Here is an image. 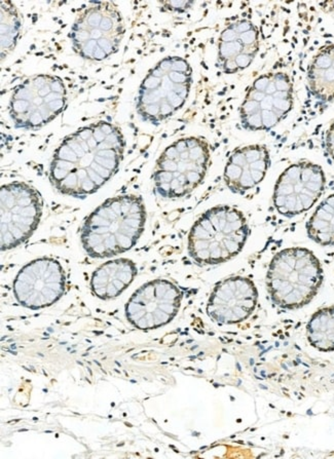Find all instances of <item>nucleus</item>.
Here are the masks:
<instances>
[{
	"mask_svg": "<svg viewBox=\"0 0 334 459\" xmlns=\"http://www.w3.org/2000/svg\"><path fill=\"white\" fill-rule=\"evenodd\" d=\"M308 85L313 97L323 103L334 101V43L321 48L308 71Z\"/></svg>",
	"mask_w": 334,
	"mask_h": 459,
	"instance_id": "nucleus-14",
	"label": "nucleus"
},
{
	"mask_svg": "<svg viewBox=\"0 0 334 459\" xmlns=\"http://www.w3.org/2000/svg\"><path fill=\"white\" fill-rule=\"evenodd\" d=\"M248 235L249 226L241 211L229 206L212 208L191 227L188 254L197 264H220L243 250Z\"/></svg>",
	"mask_w": 334,
	"mask_h": 459,
	"instance_id": "nucleus-3",
	"label": "nucleus"
},
{
	"mask_svg": "<svg viewBox=\"0 0 334 459\" xmlns=\"http://www.w3.org/2000/svg\"><path fill=\"white\" fill-rule=\"evenodd\" d=\"M14 40L16 39L9 35H1V49H10L14 43Z\"/></svg>",
	"mask_w": 334,
	"mask_h": 459,
	"instance_id": "nucleus-27",
	"label": "nucleus"
},
{
	"mask_svg": "<svg viewBox=\"0 0 334 459\" xmlns=\"http://www.w3.org/2000/svg\"><path fill=\"white\" fill-rule=\"evenodd\" d=\"M182 301L180 289L170 281L155 280L140 287L126 305L129 322L139 330L161 328L177 315Z\"/></svg>",
	"mask_w": 334,
	"mask_h": 459,
	"instance_id": "nucleus-8",
	"label": "nucleus"
},
{
	"mask_svg": "<svg viewBox=\"0 0 334 459\" xmlns=\"http://www.w3.org/2000/svg\"><path fill=\"white\" fill-rule=\"evenodd\" d=\"M34 85L39 89L45 85H48V81L47 78H45V76H38V77H36L34 80Z\"/></svg>",
	"mask_w": 334,
	"mask_h": 459,
	"instance_id": "nucleus-30",
	"label": "nucleus"
},
{
	"mask_svg": "<svg viewBox=\"0 0 334 459\" xmlns=\"http://www.w3.org/2000/svg\"><path fill=\"white\" fill-rule=\"evenodd\" d=\"M98 47L101 48L107 55H110L113 50V45L108 38L102 37L100 40H98Z\"/></svg>",
	"mask_w": 334,
	"mask_h": 459,
	"instance_id": "nucleus-24",
	"label": "nucleus"
},
{
	"mask_svg": "<svg viewBox=\"0 0 334 459\" xmlns=\"http://www.w3.org/2000/svg\"><path fill=\"white\" fill-rule=\"evenodd\" d=\"M50 86L52 88V91H54V93H58V94H62L64 95L65 93V88H64V85L61 83L60 81H57V80H54L50 83Z\"/></svg>",
	"mask_w": 334,
	"mask_h": 459,
	"instance_id": "nucleus-28",
	"label": "nucleus"
},
{
	"mask_svg": "<svg viewBox=\"0 0 334 459\" xmlns=\"http://www.w3.org/2000/svg\"><path fill=\"white\" fill-rule=\"evenodd\" d=\"M269 164V153L263 145L254 144L237 149L225 165V184L235 193H245L264 179Z\"/></svg>",
	"mask_w": 334,
	"mask_h": 459,
	"instance_id": "nucleus-12",
	"label": "nucleus"
},
{
	"mask_svg": "<svg viewBox=\"0 0 334 459\" xmlns=\"http://www.w3.org/2000/svg\"><path fill=\"white\" fill-rule=\"evenodd\" d=\"M325 148L329 157L334 161V120L330 125L326 137H325Z\"/></svg>",
	"mask_w": 334,
	"mask_h": 459,
	"instance_id": "nucleus-18",
	"label": "nucleus"
},
{
	"mask_svg": "<svg viewBox=\"0 0 334 459\" xmlns=\"http://www.w3.org/2000/svg\"><path fill=\"white\" fill-rule=\"evenodd\" d=\"M145 209L140 197L124 195L110 198L85 221L82 242L93 258H108L132 249L141 236Z\"/></svg>",
	"mask_w": 334,
	"mask_h": 459,
	"instance_id": "nucleus-1",
	"label": "nucleus"
},
{
	"mask_svg": "<svg viewBox=\"0 0 334 459\" xmlns=\"http://www.w3.org/2000/svg\"><path fill=\"white\" fill-rule=\"evenodd\" d=\"M259 51V31L248 20L233 23L224 29L218 44L219 67L225 73L248 68Z\"/></svg>",
	"mask_w": 334,
	"mask_h": 459,
	"instance_id": "nucleus-11",
	"label": "nucleus"
},
{
	"mask_svg": "<svg viewBox=\"0 0 334 459\" xmlns=\"http://www.w3.org/2000/svg\"><path fill=\"white\" fill-rule=\"evenodd\" d=\"M51 93H52V88H51L50 84H48V85L43 86L42 88H40L38 90V96L41 97V98H45L47 96H49Z\"/></svg>",
	"mask_w": 334,
	"mask_h": 459,
	"instance_id": "nucleus-33",
	"label": "nucleus"
},
{
	"mask_svg": "<svg viewBox=\"0 0 334 459\" xmlns=\"http://www.w3.org/2000/svg\"><path fill=\"white\" fill-rule=\"evenodd\" d=\"M102 14L98 11H94L88 16L87 18V24L89 27H92V29H97L100 27V24L102 22Z\"/></svg>",
	"mask_w": 334,
	"mask_h": 459,
	"instance_id": "nucleus-21",
	"label": "nucleus"
},
{
	"mask_svg": "<svg viewBox=\"0 0 334 459\" xmlns=\"http://www.w3.org/2000/svg\"><path fill=\"white\" fill-rule=\"evenodd\" d=\"M209 163L210 150L205 140L189 137L174 142L157 162V192L165 198L187 195L203 182Z\"/></svg>",
	"mask_w": 334,
	"mask_h": 459,
	"instance_id": "nucleus-4",
	"label": "nucleus"
},
{
	"mask_svg": "<svg viewBox=\"0 0 334 459\" xmlns=\"http://www.w3.org/2000/svg\"><path fill=\"white\" fill-rule=\"evenodd\" d=\"M309 237L324 247L334 246V193L319 205L307 223Z\"/></svg>",
	"mask_w": 334,
	"mask_h": 459,
	"instance_id": "nucleus-15",
	"label": "nucleus"
},
{
	"mask_svg": "<svg viewBox=\"0 0 334 459\" xmlns=\"http://www.w3.org/2000/svg\"><path fill=\"white\" fill-rule=\"evenodd\" d=\"M97 47H98V41L97 40H94V39L88 40L87 42L84 43V48H83L84 56L86 57V58H93L94 52H95Z\"/></svg>",
	"mask_w": 334,
	"mask_h": 459,
	"instance_id": "nucleus-20",
	"label": "nucleus"
},
{
	"mask_svg": "<svg viewBox=\"0 0 334 459\" xmlns=\"http://www.w3.org/2000/svg\"><path fill=\"white\" fill-rule=\"evenodd\" d=\"M293 102L289 76L284 72L262 74L253 81L242 103V126L252 132L269 131L291 111Z\"/></svg>",
	"mask_w": 334,
	"mask_h": 459,
	"instance_id": "nucleus-5",
	"label": "nucleus"
},
{
	"mask_svg": "<svg viewBox=\"0 0 334 459\" xmlns=\"http://www.w3.org/2000/svg\"><path fill=\"white\" fill-rule=\"evenodd\" d=\"M112 27H113L112 19H110L108 17H103L102 22H101L100 27H99L102 30V31H110V30L112 29Z\"/></svg>",
	"mask_w": 334,
	"mask_h": 459,
	"instance_id": "nucleus-26",
	"label": "nucleus"
},
{
	"mask_svg": "<svg viewBox=\"0 0 334 459\" xmlns=\"http://www.w3.org/2000/svg\"><path fill=\"white\" fill-rule=\"evenodd\" d=\"M258 291L254 283L244 277H232L219 282L212 291L207 313L221 325L244 322L255 310Z\"/></svg>",
	"mask_w": 334,
	"mask_h": 459,
	"instance_id": "nucleus-10",
	"label": "nucleus"
},
{
	"mask_svg": "<svg viewBox=\"0 0 334 459\" xmlns=\"http://www.w3.org/2000/svg\"><path fill=\"white\" fill-rule=\"evenodd\" d=\"M31 103H32L35 107H37V108H39V107H41V106L44 104V99L41 98V97H39V96H37V97H34V99L31 101Z\"/></svg>",
	"mask_w": 334,
	"mask_h": 459,
	"instance_id": "nucleus-34",
	"label": "nucleus"
},
{
	"mask_svg": "<svg viewBox=\"0 0 334 459\" xmlns=\"http://www.w3.org/2000/svg\"><path fill=\"white\" fill-rule=\"evenodd\" d=\"M324 279L315 254L306 248H288L271 259L266 287L271 301L283 309H298L318 294Z\"/></svg>",
	"mask_w": 334,
	"mask_h": 459,
	"instance_id": "nucleus-2",
	"label": "nucleus"
},
{
	"mask_svg": "<svg viewBox=\"0 0 334 459\" xmlns=\"http://www.w3.org/2000/svg\"><path fill=\"white\" fill-rule=\"evenodd\" d=\"M1 250L16 248L32 235L41 216V200L25 183L1 187Z\"/></svg>",
	"mask_w": 334,
	"mask_h": 459,
	"instance_id": "nucleus-7",
	"label": "nucleus"
},
{
	"mask_svg": "<svg viewBox=\"0 0 334 459\" xmlns=\"http://www.w3.org/2000/svg\"><path fill=\"white\" fill-rule=\"evenodd\" d=\"M137 272V267L132 260L126 258L111 260L94 271L90 279V289L100 299L115 298L132 284Z\"/></svg>",
	"mask_w": 334,
	"mask_h": 459,
	"instance_id": "nucleus-13",
	"label": "nucleus"
},
{
	"mask_svg": "<svg viewBox=\"0 0 334 459\" xmlns=\"http://www.w3.org/2000/svg\"><path fill=\"white\" fill-rule=\"evenodd\" d=\"M44 99V104H50L51 102L53 101H56V100H63V95L62 94H58V93H54V91H52V93L47 96Z\"/></svg>",
	"mask_w": 334,
	"mask_h": 459,
	"instance_id": "nucleus-29",
	"label": "nucleus"
},
{
	"mask_svg": "<svg viewBox=\"0 0 334 459\" xmlns=\"http://www.w3.org/2000/svg\"><path fill=\"white\" fill-rule=\"evenodd\" d=\"M66 277L63 267L55 259L40 258L25 265L12 285L14 298L30 309L51 306L63 296Z\"/></svg>",
	"mask_w": 334,
	"mask_h": 459,
	"instance_id": "nucleus-9",
	"label": "nucleus"
},
{
	"mask_svg": "<svg viewBox=\"0 0 334 459\" xmlns=\"http://www.w3.org/2000/svg\"><path fill=\"white\" fill-rule=\"evenodd\" d=\"M90 33V39H94V40H100L102 38V30L100 28H97V29H92L89 31Z\"/></svg>",
	"mask_w": 334,
	"mask_h": 459,
	"instance_id": "nucleus-32",
	"label": "nucleus"
},
{
	"mask_svg": "<svg viewBox=\"0 0 334 459\" xmlns=\"http://www.w3.org/2000/svg\"><path fill=\"white\" fill-rule=\"evenodd\" d=\"M309 343L319 351H334V306L317 310L307 326Z\"/></svg>",
	"mask_w": 334,
	"mask_h": 459,
	"instance_id": "nucleus-16",
	"label": "nucleus"
},
{
	"mask_svg": "<svg viewBox=\"0 0 334 459\" xmlns=\"http://www.w3.org/2000/svg\"><path fill=\"white\" fill-rule=\"evenodd\" d=\"M191 4H192V2L182 1V0H176V1H169V2L165 3L167 8L170 9V10H185Z\"/></svg>",
	"mask_w": 334,
	"mask_h": 459,
	"instance_id": "nucleus-19",
	"label": "nucleus"
},
{
	"mask_svg": "<svg viewBox=\"0 0 334 459\" xmlns=\"http://www.w3.org/2000/svg\"><path fill=\"white\" fill-rule=\"evenodd\" d=\"M14 98H16L14 100H25V101H29V102H30V100L32 101L34 99L31 91H30L26 87H22L19 90H17L16 95H14Z\"/></svg>",
	"mask_w": 334,
	"mask_h": 459,
	"instance_id": "nucleus-22",
	"label": "nucleus"
},
{
	"mask_svg": "<svg viewBox=\"0 0 334 459\" xmlns=\"http://www.w3.org/2000/svg\"><path fill=\"white\" fill-rule=\"evenodd\" d=\"M107 56H108V55L106 54V53H105V52H104V51H103L101 48L97 47V48H96V50H95V52H94V56H93V58H94V59H96V60H98V61H101V60H103V59H106V58H107Z\"/></svg>",
	"mask_w": 334,
	"mask_h": 459,
	"instance_id": "nucleus-31",
	"label": "nucleus"
},
{
	"mask_svg": "<svg viewBox=\"0 0 334 459\" xmlns=\"http://www.w3.org/2000/svg\"><path fill=\"white\" fill-rule=\"evenodd\" d=\"M73 38L79 42H87L90 40V33L86 30H78L77 32L73 33Z\"/></svg>",
	"mask_w": 334,
	"mask_h": 459,
	"instance_id": "nucleus-23",
	"label": "nucleus"
},
{
	"mask_svg": "<svg viewBox=\"0 0 334 459\" xmlns=\"http://www.w3.org/2000/svg\"><path fill=\"white\" fill-rule=\"evenodd\" d=\"M11 110H12V117L16 119L19 116L25 115L28 113L30 107H31V103L29 101L25 100H13L11 101Z\"/></svg>",
	"mask_w": 334,
	"mask_h": 459,
	"instance_id": "nucleus-17",
	"label": "nucleus"
},
{
	"mask_svg": "<svg viewBox=\"0 0 334 459\" xmlns=\"http://www.w3.org/2000/svg\"><path fill=\"white\" fill-rule=\"evenodd\" d=\"M325 185L322 167L300 160L288 166L277 180L272 203L280 215L292 218L312 209L322 196Z\"/></svg>",
	"mask_w": 334,
	"mask_h": 459,
	"instance_id": "nucleus-6",
	"label": "nucleus"
},
{
	"mask_svg": "<svg viewBox=\"0 0 334 459\" xmlns=\"http://www.w3.org/2000/svg\"><path fill=\"white\" fill-rule=\"evenodd\" d=\"M64 106H65V101L64 100H56V101H53L50 104H48L49 109L54 114H57L58 112H60L61 110H62Z\"/></svg>",
	"mask_w": 334,
	"mask_h": 459,
	"instance_id": "nucleus-25",
	"label": "nucleus"
}]
</instances>
